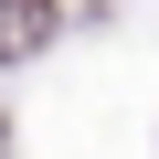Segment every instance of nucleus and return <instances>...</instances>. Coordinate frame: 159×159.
Instances as JSON below:
<instances>
[{"mask_svg": "<svg viewBox=\"0 0 159 159\" xmlns=\"http://www.w3.org/2000/svg\"><path fill=\"white\" fill-rule=\"evenodd\" d=\"M43 32H53L43 0H0V53H43Z\"/></svg>", "mask_w": 159, "mask_h": 159, "instance_id": "obj_1", "label": "nucleus"}]
</instances>
